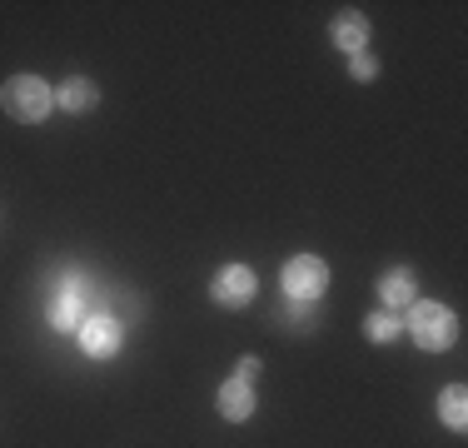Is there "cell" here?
I'll use <instances>...</instances> for the list:
<instances>
[{
  "instance_id": "cell-1",
  "label": "cell",
  "mask_w": 468,
  "mask_h": 448,
  "mask_svg": "<svg viewBox=\"0 0 468 448\" xmlns=\"http://www.w3.org/2000/svg\"><path fill=\"white\" fill-rule=\"evenodd\" d=\"M404 329H409V339H414L419 349L443 354V349L459 344V314H453L449 304H433V299H414V304H409Z\"/></svg>"
},
{
  "instance_id": "cell-2",
  "label": "cell",
  "mask_w": 468,
  "mask_h": 448,
  "mask_svg": "<svg viewBox=\"0 0 468 448\" xmlns=\"http://www.w3.org/2000/svg\"><path fill=\"white\" fill-rule=\"evenodd\" d=\"M0 110H5L16 125H46V115L55 110V90L40 75H10L0 85Z\"/></svg>"
},
{
  "instance_id": "cell-3",
  "label": "cell",
  "mask_w": 468,
  "mask_h": 448,
  "mask_svg": "<svg viewBox=\"0 0 468 448\" xmlns=\"http://www.w3.org/2000/svg\"><path fill=\"white\" fill-rule=\"evenodd\" d=\"M329 289V264L319 254H294L284 264V294L299 299V304H319Z\"/></svg>"
},
{
  "instance_id": "cell-4",
  "label": "cell",
  "mask_w": 468,
  "mask_h": 448,
  "mask_svg": "<svg viewBox=\"0 0 468 448\" xmlns=\"http://www.w3.org/2000/svg\"><path fill=\"white\" fill-rule=\"evenodd\" d=\"M75 334H80L85 358H115V354H120V344H125V329H120V319H115V314H105V309L85 314Z\"/></svg>"
},
{
  "instance_id": "cell-5",
  "label": "cell",
  "mask_w": 468,
  "mask_h": 448,
  "mask_svg": "<svg viewBox=\"0 0 468 448\" xmlns=\"http://www.w3.org/2000/svg\"><path fill=\"white\" fill-rule=\"evenodd\" d=\"M254 289H260V279H254L250 264H225L215 279H209V299H215L219 309H244V304H254Z\"/></svg>"
},
{
  "instance_id": "cell-6",
  "label": "cell",
  "mask_w": 468,
  "mask_h": 448,
  "mask_svg": "<svg viewBox=\"0 0 468 448\" xmlns=\"http://www.w3.org/2000/svg\"><path fill=\"white\" fill-rule=\"evenodd\" d=\"M80 319H85V289L80 284H60L50 294V304H46V324L55 334H75Z\"/></svg>"
},
{
  "instance_id": "cell-7",
  "label": "cell",
  "mask_w": 468,
  "mask_h": 448,
  "mask_svg": "<svg viewBox=\"0 0 468 448\" xmlns=\"http://www.w3.org/2000/svg\"><path fill=\"white\" fill-rule=\"evenodd\" d=\"M329 40L339 45L344 55L369 50V16H364V10H339V16L329 20Z\"/></svg>"
},
{
  "instance_id": "cell-8",
  "label": "cell",
  "mask_w": 468,
  "mask_h": 448,
  "mask_svg": "<svg viewBox=\"0 0 468 448\" xmlns=\"http://www.w3.org/2000/svg\"><path fill=\"white\" fill-rule=\"evenodd\" d=\"M419 299V279L414 269H388L384 279H378V309H409Z\"/></svg>"
},
{
  "instance_id": "cell-9",
  "label": "cell",
  "mask_w": 468,
  "mask_h": 448,
  "mask_svg": "<svg viewBox=\"0 0 468 448\" xmlns=\"http://www.w3.org/2000/svg\"><path fill=\"white\" fill-rule=\"evenodd\" d=\"M55 105H60L65 115H85V110L100 105V90H95V80H85V75H70V80L55 90Z\"/></svg>"
},
{
  "instance_id": "cell-10",
  "label": "cell",
  "mask_w": 468,
  "mask_h": 448,
  "mask_svg": "<svg viewBox=\"0 0 468 448\" xmlns=\"http://www.w3.org/2000/svg\"><path fill=\"white\" fill-rule=\"evenodd\" d=\"M219 413H225L229 423L254 419V384H239V379H229V384L219 389Z\"/></svg>"
},
{
  "instance_id": "cell-11",
  "label": "cell",
  "mask_w": 468,
  "mask_h": 448,
  "mask_svg": "<svg viewBox=\"0 0 468 448\" xmlns=\"http://www.w3.org/2000/svg\"><path fill=\"white\" fill-rule=\"evenodd\" d=\"M439 413H443V423H449L453 433H463L468 429V389L463 384H449L439 394Z\"/></svg>"
},
{
  "instance_id": "cell-12",
  "label": "cell",
  "mask_w": 468,
  "mask_h": 448,
  "mask_svg": "<svg viewBox=\"0 0 468 448\" xmlns=\"http://www.w3.org/2000/svg\"><path fill=\"white\" fill-rule=\"evenodd\" d=\"M364 334H369V344H394L399 334H404V324H399L394 309H374L369 319H364Z\"/></svg>"
},
{
  "instance_id": "cell-13",
  "label": "cell",
  "mask_w": 468,
  "mask_h": 448,
  "mask_svg": "<svg viewBox=\"0 0 468 448\" xmlns=\"http://www.w3.org/2000/svg\"><path fill=\"white\" fill-rule=\"evenodd\" d=\"M284 324H289V329H314V324H319V304H299V299H289Z\"/></svg>"
},
{
  "instance_id": "cell-14",
  "label": "cell",
  "mask_w": 468,
  "mask_h": 448,
  "mask_svg": "<svg viewBox=\"0 0 468 448\" xmlns=\"http://www.w3.org/2000/svg\"><path fill=\"white\" fill-rule=\"evenodd\" d=\"M349 80H359V85H369V80H378V60H374L369 50L349 55Z\"/></svg>"
},
{
  "instance_id": "cell-15",
  "label": "cell",
  "mask_w": 468,
  "mask_h": 448,
  "mask_svg": "<svg viewBox=\"0 0 468 448\" xmlns=\"http://www.w3.org/2000/svg\"><path fill=\"white\" fill-rule=\"evenodd\" d=\"M234 379H239V384H254V379H260V358H239V364H234Z\"/></svg>"
}]
</instances>
